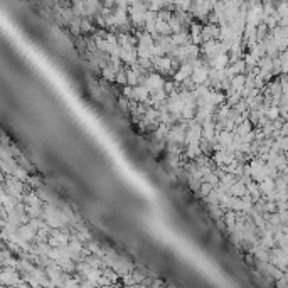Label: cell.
<instances>
[{
	"instance_id": "obj_1",
	"label": "cell",
	"mask_w": 288,
	"mask_h": 288,
	"mask_svg": "<svg viewBox=\"0 0 288 288\" xmlns=\"http://www.w3.org/2000/svg\"><path fill=\"white\" fill-rule=\"evenodd\" d=\"M191 44L199 46L202 44V26L199 24H191Z\"/></svg>"
},
{
	"instance_id": "obj_2",
	"label": "cell",
	"mask_w": 288,
	"mask_h": 288,
	"mask_svg": "<svg viewBox=\"0 0 288 288\" xmlns=\"http://www.w3.org/2000/svg\"><path fill=\"white\" fill-rule=\"evenodd\" d=\"M101 73H103V76H105V80L106 81H115V76H116V73L113 71V68L110 64H106L103 69H101Z\"/></svg>"
},
{
	"instance_id": "obj_3",
	"label": "cell",
	"mask_w": 288,
	"mask_h": 288,
	"mask_svg": "<svg viewBox=\"0 0 288 288\" xmlns=\"http://www.w3.org/2000/svg\"><path fill=\"white\" fill-rule=\"evenodd\" d=\"M69 26H71V32H73V34H80L81 32V21H80V19H74L73 17V21L69 22Z\"/></svg>"
},
{
	"instance_id": "obj_4",
	"label": "cell",
	"mask_w": 288,
	"mask_h": 288,
	"mask_svg": "<svg viewBox=\"0 0 288 288\" xmlns=\"http://www.w3.org/2000/svg\"><path fill=\"white\" fill-rule=\"evenodd\" d=\"M115 81L118 83V85L127 86V74H125V71H123V69H120V71H118V73H116Z\"/></svg>"
},
{
	"instance_id": "obj_5",
	"label": "cell",
	"mask_w": 288,
	"mask_h": 288,
	"mask_svg": "<svg viewBox=\"0 0 288 288\" xmlns=\"http://www.w3.org/2000/svg\"><path fill=\"white\" fill-rule=\"evenodd\" d=\"M212 189H214V187H212L211 184L202 182V184H201V196H202V197H207V196L212 192Z\"/></svg>"
},
{
	"instance_id": "obj_6",
	"label": "cell",
	"mask_w": 288,
	"mask_h": 288,
	"mask_svg": "<svg viewBox=\"0 0 288 288\" xmlns=\"http://www.w3.org/2000/svg\"><path fill=\"white\" fill-rule=\"evenodd\" d=\"M93 30V26L89 21H86V19H83L81 21V32H91Z\"/></svg>"
},
{
	"instance_id": "obj_7",
	"label": "cell",
	"mask_w": 288,
	"mask_h": 288,
	"mask_svg": "<svg viewBox=\"0 0 288 288\" xmlns=\"http://www.w3.org/2000/svg\"><path fill=\"white\" fill-rule=\"evenodd\" d=\"M123 94L127 100H130V98H133V88H130V86H125L123 88Z\"/></svg>"
},
{
	"instance_id": "obj_8",
	"label": "cell",
	"mask_w": 288,
	"mask_h": 288,
	"mask_svg": "<svg viewBox=\"0 0 288 288\" xmlns=\"http://www.w3.org/2000/svg\"><path fill=\"white\" fill-rule=\"evenodd\" d=\"M80 288H94V285H91V283L86 282V280H85V282L80 283Z\"/></svg>"
},
{
	"instance_id": "obj_9",
	"label": "cell",
	"mask_w": 288,
	"mask_h": 288,
	"mask_svg": "<svg viewBox=\"0 0 288 288\" xmlns=\"http://www.w3.org/2000/svg\"><path fill=\"white\" fill-rule=\"evenodd\" d=\"M46 288H56V287H46Z\"/></svg>"
}]
</instances>
